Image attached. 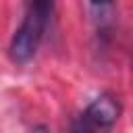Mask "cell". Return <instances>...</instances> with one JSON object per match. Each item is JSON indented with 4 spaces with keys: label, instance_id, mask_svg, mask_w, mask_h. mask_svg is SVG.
<instances>
[{
    "label": "cell",
    "instance_id": "6da1fadb",
    "mask_svg": "<svg viewBox=\"0 0 133 133\" xmlns=\"http://www.w3.org/2000/svg\"><path fill=\"white\" fill-rule=\"evenodd\" d=\"M52 12H54V2H50V0H29L25 19H23L21 27L15 31L10 46H8L10 58L15 62L23 64V62H27L35 56Z\"/></svg>",
    "mask_w": 133,
    "mask_h": 133
},
{
    "label": "cell",
    "instance_id": "7a4b0ae2",
    "mask_svg": "<svg viewBox=\"0 0 133 133\" xmlns=\"http://www.w3.org/2000/svg\"><path fill=\"white\" fill-rule=\"evenodd\" d=\"M118 116H121V104H118V100H116L114 96H110V94H102L100 98H96V100L87 106V110H85V114H83V121H85L94 131H96V129H100V131H110V129L116 125Z\"/></svg>",
    "mask_w": 133,
    "mask_h": 133
},
{
    "label": "cell",
    "instance_id": "3957f363",
    "mask_svg": "<svg viewBox=\"0 0 133 133\" xmlns=\"http://www.w3.org/2000/svg\"><path fill=\"white\" fill-rule=\"evenodd\" d=\"M89 8H91L96 23L100 27H104L110 23V19L114 15V0H89Z\"/></svg>",
    "mask_w": 133,
    "mask_h": 133
},
{
    "label": "cell",
    "instance_id": "277c9868",
    "mask_svg": "<svg viewBox=\"0 0 133 133\" xmlns=\"http://www.w3.org/2000/svg\"><path fill=\"white\" fill-rule=\"evenodd\" d=\"M71 133H94V129L81 118V121H77L75 125H73V129H71Z\"/></svg>",
    "mask_w": 133,
    "mask_h": 133
},
{
    "label": "cell",
    "instance_id": "5b68a950",
    "mask_svg": "<svg viewBox=\"0 0 133 133\" xmlns=\"http://www.w3.org/2000/svg\"><path fill=\"white\" fill-rule=\"evenodd\" d=\"M52 2H54V0H52Z\"/></svg>",
    "mask_w": 133,
    "mask_h": 133
}]
</instances>
